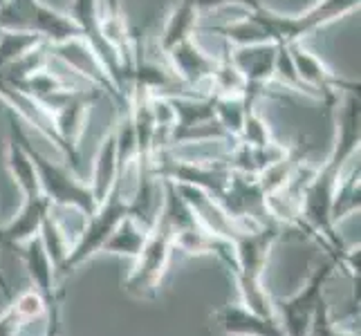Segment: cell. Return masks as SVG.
Masks as SVG:
<instances>
[{
  "label": "cell",
  "instance_id": "7402d4cb",
  "mask_svg": "<svg viewBox=\"0 0 361 336\" xmlns=\"http://www.w3.org/2000/svg\"><path fill=\"white\" fill-rule=\"evenodd\" d=\"M235 142L245 144V146H252V148H265V146H269L271 142H276V139L271 137L267 121L260 117L256 112V108L252 106L247 110L243 128H240L238 137H235Z\"/></svg>",
  "mask_w": 361,
  "mask_h": 336
},
{
  "label": "cell",
  "instance_id": "277c9868",
  "mask_svg": "<svg viewBox=\"0 0 361 336\" xmlns=\"http://www.w3.org/2000/svg\"><path fill=\"white\" fill-rule=\"evenodd\" d=\"M359 5L361 0H314L303 14L285 16L274 9H267L265 5L254 9V14L265 27L271 43L290 45V43H303L305 36L314 34L317 30L326 27V25L348 14H353V11L359 9Z\"/></svg>",
  "mask_w": 361,
  "mask_h": 336
},
{
  "label": "cell",
  "instance_id": "44dd1931",
  "mask_svg": "<svg viewBox=\"0 0 361 336\" xmlns=\"http://www.w3.org/2000/svg\"><path fill=\"white\" fill-rule=\"evenodd\" d=\"M41 43H45V41L32 32L0 30V70L11 66L14 61L23 58L27 52H32L34 47H39Z\"/></svg>",
  "mask_w": 361,
  "mask_h": 336
},
{
  "label": "cell",
  "instance_id": "484cf974",
  "mask_svg": "<svg viewBox=\"0 0 361 336\" xmlns=\"http://www.w3.org/2000/svg\"><path fill=\"white\" fill-rule=\"evenodd\" d=\"M0 292H3V296L7 298V301H11V296H14V292L9 290V282H7V278L0 273Z\"/></svg>",
  "mask_w": 361,
  "mask_h": 336
},
{
  "label": "cell",
  "instance_id": "5bb4252c",
  "mask_svg": "<svg viewBox=\"0 0 361 336\" xmlns=\"http://www.w3.org/2000/svg\"><path fill=\"white\" fill-rule=\"evenodd\" d=\"M214 321L227 336H285L281 321L258 316L243 303L220 307L214 314Z\"/></svg>",
  "mask_w": 361,
  "mask_h": 336
},
{
  "label": "cell",
  "instance_id": "8992f818",
  "mask_svg": "<svg viewBox=\"0 0 361 336\" xmlns=\"http://www.w3.org/2000/svg\"><path fill=\"white\" fill-rule=\"evenodd\" d=\"M0 30L32 32L49 45L81 39L72 16H66L43 0H7L0 7Z\"/></svg>",
  "mask_w": 361,
  "mask_h": 336
},
{
  "label": "cell",
  "instance_id": "30bf717a",
  "mask_svg": "<svg viewBox=\"0 0 361 336\" xmlns=\"http://www.w3.org/2000/svg\"><path fill=\"white\" fill-rule=\"evenodd\" d=\"M161 56L166 58L176 79L191 94H207V85L218 66V56H211L209 52H204L200 43L195 41V36L169 47Z\"/></svg>",
  "mask_w": 361,
  "mask_h": 336
},
{
  "label": "cell",
  "instance_id": "9a60e30c",
  "mask_svg": "<svg viewBox=\"0 0 361 336\" xmlns=\"http://www.w3.org/2000/svg\"><path fill=\"white\" fill-rule=\"evenodd\" d=\"M117 175H119V157H117V135L113 126L97 148L92 175L88 180V186L97 204H102L106 200V195L113 191Z\"/></svg>",
  "mask_w": 361,
  "mask_h": 336
},
{
  "label": "cell",
  "instance_id": "5b68a950",
  "mask_svg": "<svg viewBox=\"0 0 361 336\" xmlns=\"http://www.w3.org/2000/svg\"><path fill=\"white\" fill-rule=\"evenodd\" d=\"M176 251V242H173V224L164 209L159 211V216L153 224L151 233L142 247V251L133 260L135 265L128 273V278L123 280V290L135 298H144V301H153L159 294V285L164 273L169 269L171 256Z\"/></svg>",
  "mask_w": 361,
  "mask_h": 336
},
{
  "label": "cell",
  "instance_id": "d6986e66",
  "mask_svg": "<svg viewBox=\"0 0 361 336\" xmlns=\"http://www.w3.org/2000/svg\"><path fill=\"white\" fill-rule=\"evenodd\" d=\"M361 189H359V159L355 157L353 161H348V166L343 168L341 178L337 182L332 197V222L339 224L343 218L353 216L361 206Z\"/></svg>",
  "mask_w": 361,
  "mask_h": 336
},
{
  "label": "cell",
  "instance_id": "ffe728a7",
  "mask_svg": "<svg viewBox=\"0 0 361 336\" xmlns=\"http://www.w3.org/2000/svg\"><path fill=\"white\" fill-rule=\"evenodd\" d=\"M39 238H41V242H43V247H45V251H47L49 260H52L54 269L59 271V267L63 265L66 256L70 254L72 242H70L66 229L61 227V222L56 220V216L52 213V211H49L47 218H45L43 224H41Z\"/></svg>",
  "mask_w": 361,
  "mask_h": 336
},
{
  "label": "cell",
  "instance_id": "e0dca14e",
  "mask_svg": "<svg viewBox=\"0 0 361 336\" xmlns=\"http://www.w3.org/2000/svg\"><path fill=\"white\" fill-rule=\"evenodd\" d=\"M197 25H200V11L193 5V0H178L157 39V49L164 54L176 43L191 39L197 34Z\"/></svg>",
  "mask_w": 361,
  "mask_h": 336
},
{
  "label": "cell",
  "instance_id": "3957f363",
  "mask_svg": "<svg viewBox=\"0 0 361 336\" xmlns=\"http://www.w3.org/2000/svg\"><path fill=\"white\" fill-rule=\"evenodd\" d=\"M18 137L25 146V151H27V155L34 161L36 175H39L41 189H43L47 200L54 206L77 209L85 218H90L99 204L94 202L88 182H85L83 178H79L77 173L66 164V161H54L47 155H43L39 148H34V144L30 142V135L23 128L20 119H18Z\"/></svg>",
  "mask_w": 361,
  "mask_h": 336
},
{
  "label": "cell",
  "instance_id": "6da1fadb",
  "mask_svg": "<svg viewBox=\"0 0 361 336\" xmlns=\"http://www.w3.org/2000/svg\"><path fill=\"white\" fill-rule=\"evenodd\" d=\"M283 229L276 222L263 227L247 229L231 240L233 244V267L229 269L240 294V303L263 318L279 321L274 309V298L269 296L263 276L269 263L274 244L281 240Z\"/></svg>",
  "mask_w": 361,
  "mask_h": 336
},
{
  "label": "cell",
  "instance_id": "8fae6325",
  "mask_svg": "<svg viewBox=\"0 0 361 336\" xmlns=\"http://www.w3.org/2000/svg\"><path fill=\"white\" fill-rule=\"evenodd\" d=\"M227 52L235 68L245 77L247 99L258 101L260 97L271 94L267 88L269 83H274V70H276V52H279L276 43H258V45H243V47L227 45Z\"/></svg>",
  "mask_w": 361,
  "mask_h": 336
},
{
  "label": "cell",
  "instance_id": "52a82bcc",
  "mask_svg": "<svg viewBox=\"0 0 361 336\" xmlns=\"http://www.w3.org/2000/svg\"><path fill=\"white\" fill-rule=\"evenodd\" d=\"M334 269H337L334 260L326 256V260L314 267L312 276L307 278L303 290H298L290 298H274V309H276L285 336H307L317 307L326 298V285Z\"/></svg>",
  "mask_w": 361,
  "mask_h": 336
},
{
  "label": "cell",
  "instance_id": "ac0fdd59",
  "mask_svg": "<svg viewBox=\"0 0 361 336\" xmlns=\"http://www.w3.org/2000/svg\"><path fill=\"white\" fill-rule=\"evenodd\" d=\"M153 227H146L137 218H133L130 213L123 218L115 231L110 233V238L104 242L102 251L106 254H115V256H126V258H135L137 254L142 251V247L151 233Z\"/></svg>",
  "mask_w": 361,
  "mask_h": 336
},
{
  "label": "cell",
  "instance_id": "83f0119b",
  "mask_svg": "<svg viewBox=\"0 0 361 336\" xmlns=\"http://www.w3.org/2000/svg\"><path fill=\"white\" fill-rule=\"evenodd\" d=\"M5 3H7V0H0V7H3V5H5Z\"/></svg>",
  "mask_w": 361,
  "mask_h": 336
},
{
  "label": "cell",
  "instance_id": "4fadbf2b",
  "mask_svg": "<svg viewBox=\"0 0 361 336\" xmlns=\"http://www.w3.org/2000/svg\"><path fill=\"white\" fill-rule=\"evenodd\" d=\"M16 254L20 256L25 269H27L32 287L43 296L45 307L54 303H63V287H61L56 280V269L52 265V260H49L39 235H34L27 242H23L16 249Z\"/></svg>",
  "mask_w": 361,
  "mask_h": 336
},
{
  "label": "cell",
  "instance_id": "7a4b0ae2",
  "mask_svg": "<svg viewBox=\"0 0 361 336\" xmlns=\"http://www.w3.org/2000/svg\"><path fill=\"white\" fill-rule=\"evenodd\" d=\"M135 184H137L135 164H130L128 168H121L113 191L106 195V200L97 206V211L90 218H85L79 238L74 240L70 254L63 260V265L56 271V280L68 278L74 269L85 263V260L102 251V247L110 238V233H113L117 224L130 213V197L135 191Z\"/></svg>",
  "mask_w": 361,
  "mask_h": 336
},
{
  "label": "cell",
  "instance_id": "d4e9b609",
  "mask_svg": "<svg viewBox=\"0 0 361 336\" xmlns=\"http://www.w3.org/2000/svg\"><path fill=\"white\" fill-rule=\"evenodd\" d=\"M61 305L63 303H54L45 307V332L43 336H61Z\"/></svg>",
  "mask_w": 361,
  "mask_h": 336
},
{
  "label": "cell",
  "instance_id": "603a6c76",
  "mask_svg": "<svg viewBox=\"0 0 361 336\" xmlns=\"http://www.w3.org/2000/svg\"><path fill=\"white\" fill-rule=\"evenodd\" d=\"M307 336H359V332H348L343 330L337 321H334L332 312H330V303L328 298H323L317 307V314L312 318V325H310Z\"/></svg>",
  "mask_w": 361,
  "mask_h": 336
},
{
  "label": "cell",
  "instance_id": "ba28073f",
  "mask_svg": "<svg viewBox=\"0 0 361 336\" xmlns=\"http://www.w3.org/2000/svg\"><path fill=\"white\" fill-rule=\"evenodd\" d=\"M72 20L77 23L81 39L90 45L97 61L102 63L108 81L113 83L123 101H128L126 74H123L117 52L106 43L102 34V0H72Z\"/></svg>",
  "mask_w": 361,
  "mask_h": 336
},
{
  "label": "cell",
  "instance_id": "9c48e42d",
  "mask_svg": "<svg viewBox=\"0 0 361 336\" xmlns=\"http://www.w3.org/2000/svg\"><path fill=\"white\" fill-rule=\"evenodd\" d=\"M288 52L292 56L298 79H301V83L310 90L314 101L328 108H334L343 92L359 88L357 81H345L339 74H334L314 52H310L303 43H290Z\"/></svg>",
  "mask_w": 361,
  "mask_h": 336
},
{
  "label": "cell",
  "instance_id": "7c38bea8",
  "mask_svg": "<svg viewBox=\"0 0 361 336\" xmlns=\"http://www.w3.org/2000/svg\"><path fill=\"white\" fill-rule=\"evenodd\" d=\"M176 189L182 200L186 202V206L191 209L195 222L200 224L207 233L231 242L238 233L247 231L243 224H238L227 213L225 206H222L216 197H211L202 189H195V186H189V184H176Z\"/></svg>",
  "mask_w": 361,
  "mask_h": 336
},
{
  "label": "cell",
  "instance_id": "cb8c5ba5",
  "mask_svg": "<svg viewBox=\"0 0 361 336\" xmlns=\"http://www.w3.org/2000/svg\"><path fill=\"white\" fill-rule=\"evenodd\" d=\"M193 5L197 7V11H211V9H225V7H233V9H245V11H254L263 3L258 0H193Z\"/></svg>",
  "mask_w": 361,
  "mask_h": 336
},
{
  "label": "cell",
  "instance_id": "4316f807",
  "mask_svg": "<svg viewBox=\"0 0 361 336\" xmlns=\"http://www.w3.org/2000/svg\"><path fill=\"white\" fill-rule=\"evenodd\" d=\"M0 247H3V224H0Z\"/></svg>",
  "mask_w": 361,
  "mask_h": 336
},
{
  "label": "cell",
  "instance_id": "2e32d148",
  "mask_svg": "<svg viewBox=\"0 0 361 336\" xmlns=\"http://www.w3.org/2000/svg\"><path fill=\"white\" fill-rule=\"evenodd\" d=\"M45 318V301L34 287L11 296L7 309L0 314V336H20L30 323Z\"/></svg>",
  "mask_w": 361,
  "mask_h": 336
}]
</instances>
